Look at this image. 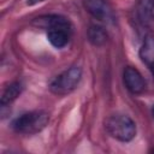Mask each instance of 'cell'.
Returning a JSON list of instances; mask_svg holds the SVG:
<instances>
[{
	"label": "cell",
	"instance_id": "cell-6",
	"mask_svg": "<svg viewBox=\"0 0 154 154\" xmlns=\"http://www.w3.org/2000/svg\"><path fill=\"white\" fill-rule=\"evenodd\" d=\"M34 24L46 29V30H52V29H66V30H71L70 28V22L63 17V16H58V14H48V16H42L38 17L34 20Z\"/></svg>",
	"mask_w": 154,
	"mask_h": 154
},
{
	"label": "cell",
	"instance_id": "cell-2",
	"mask_svg": "<svg viewBox=\"0 0 154 154\" xmlns=\"http://www.w3.org/2000/svg\"><path fill=\"white\" fill-rule=\"evenodd\" d=\"M48 122H49V114L47 112L31 111L17 117L12 123V128L18 134L35 135L42 131L48 124Z\"/></svg>",
	"mask_w": 154,
	"mask_h": 154
},
{
	"label": "cell",
	"instance_id": "cell-1",
	"mask_svg": "<svg viewBox=\"0 0 154 154\" xmlns=\"http://www.w3.org/2000/svg\"><path fill=\"white\" fill-rule=\"evenodd\" d=\"M107 132L120 142H130L136 136V124L126 114L116 113L105 120Z\"/></svg>",
	"mask_w": 154,
	"mask_h": 154
},
{
	"label": "cell",
	"instance_id": "cell-12",
	"mask_svg": "<svg viewBox=\"0 0 154 154\" xmlns=\"http://www.w3.org/2000/svg\"><path fill=\"white\" fill-rule=\"evenodd\" d=\"M152 114H153V118H154V105H153V107H152Z\"/></svg>",
	"mask_w": 154,
	"mask_h": 154
},
{
	"label": "cell",
	"instance_id": "cell-7",
	"mask_svg": "<svg viewBox=\"0 0 154 154\" xmlns=\"http://www.w3.org/2000/svg\"><path fill=\"white\" fill-rule=\"evenodd\" d=\"M140 58L154 76V37L147 36L140 48Z\"/></svg>",
	"mask_w": 154,
	"mask_h": 154
},
{
	"label": "cell",
	"instance_id": "cell-13",
	"mask_svg": "<svg viewBox=\"0 0 154 154\" xmlns=\"http://www.w3.org/2000/svg\"><path fill=\"white\" fill-rule=\"evenodd\" d=\"M150 4H152V7L154 8V0H150Z\"/></svg>",
	"mask_w": 154,
	"mask_h": 154
},
{
	"label": "cell",
	"instance_id": "cell-11",
	"mask_svg": "<svg viewBox=\"0 0 154 154\" xmlns=\"http://www.w3.org/2000/svg\"><path fill=\"white\" fill-rule=\"evenodd\" d=\"M41 1H45V0H28L26 4H28V5H35V4L41 2Z\"/></svg>",
	"mask_w": 154,
	"mask_h": 154
},
{
	"label": "cell",
	"instance_id": "cell-8",
	"mask_svg": "<svg viewBox=\"0 0 154 154\" xmlns=\"http://www.w3.org/2000/svg\"><path fill=\"white\" fill-rule=\"evenodd\" d=\"M70 31L66 29H52L47 30V40L55 48H63L69 43Z\"/></svg>",
	"mask_w": 154,
	"mask_h": 154
},
{
	"label": "cell",
	"instance_id": "cell-9",
	"mask_svg": "<svg viewBox=\"0 0 154 154\" xmlns=\"http://www.w3.org/2000/svg\"><path fill=\"white\" fill-rule=\"evenodd\" d=\"M23 90V85L22 83L19 82H13L11 84H8L4 90H2V94H1V105L2 106H6V105H10L12 101H14L22 93Z\"/></svg>",
	"mask_w": 154,
	"mask_h": 154
},
{
	"label": "cell",
	"instance_id": "cell-4",
	"mask_svg": "<svg viewBox=\"0 0 154 154\" xmlns=\"http://www.w3.org/2000/svg\"><path fill=\"white\" fill-rule=\"evenodd\" d=\"M84 8L101 22H112L113 11L105 0H83Z\"/></svg>",
	"mask_w": 154,
	"mask_h": 154
},
{
	"label": "cell",
	"instance_id": "cell-5",
	"mask_svg": "<svg viewBox=\"0 0 154 154\" xmlns=\"http://www.w3.org/2000/svg\"><path fill=\"white\" fill-rule=\"evenodd\" d=\"M123 81L131 94H140L144 90L146 83L140 71L132 66H126L123 72Z\"/></svg>",
	"mask_w": 154,
	"mask_h": 154
},
{
	"label": "cell",
	"instance_id": "cell-3",
	"mask_svg": "<svg viewBox=\"0 0 154 154\" xmlns=\"http://www.w3.org/2000/svg\"><path fill=\"white\" fill-rule=\"evenodd\" d=\"M81 78H82L81 67L72 66L51 81L49 90L55 95H67L78 87Z\"/></svg>",
	"mask_w": 154,
	"mask_h": 154
},
{
	"label": "cell",
	"instance_id": "cell-10",
	"mask_svg": "<svg viewBox=\"0 0 154 154\" xmlns=\"http://www.w3.org/2000/svg\"><path fill=\"white\" fill-rule=\"evenodd\" d=\"M88 40L94 46H102L107 41V34L102 26L91 24L88 29Z\"/></svg>",
	"mask_w": 154,
	"mask_h": 154
}]
</instances>
